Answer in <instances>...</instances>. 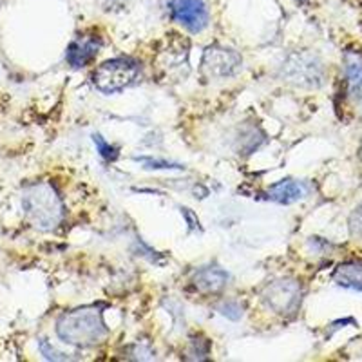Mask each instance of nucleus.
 Wrapping results in <instances>:
<instances>
[{
    "mask_svg": "<svg viewBox=\"0 0 362 362\" xmlns=\"http://www.w3.org/2000/svg\"><path fill=\"white\" fill-rule=\"evenodd\" d=\"M102 306L91 305L71 310L57 321V335L76 348H93L109 335Z\"/></svg>",
    "mask_w": 362,
    "mask_h": 362,
    "instance_id": "f257e3e1",
    "label": "nucleus"
},
{
    "mask_svg": "<svg viewBox=\"0 0 362 362\" xmlns=\"http://www.w3.org/2000/svg\"><path fill=\"white\" fill-rule=\"evenodd\" d=\"M299 2H305V0H299Z\"/></svg>",
    "mask_w": 362,
    "mask_h": 362,
    "instance_id": "aec40b11",
    "label": "nucleus"
},
{
    "mask_svg": "<svg viewBox=\"0 0 362 362\" xmlns=\"http://www.w3.org/2000/svg\"><path fill=\"white\" fill-rule=\"evenodd\" d=\"M229 283V274L217 266H207L201 268L194 275V287L201 294H219Z\"/></svg>",
    "mask_w": 362,
    "mask_h": 362,
    "instance_id": "9d476101",
    "label": "nucleus"
},
{
    "mask_svg": "<svg viewBox=\"0 0 362 362\" xmlns=\"http://www.w3.org/2000/svg\"><path fill=\"white\" fill-rule=\"evenodd\" d=\"M22 207L27 219L40 230L57 229L64 219V203L53 185L38 181L26 187Z\"/></svg>",
    "mask_w": 362,
    "mask_h": 362,
    "instance_id": "f03ea898",
    "label": "nucleus"
},
{
    "mask_svg": "<svg viewBox=\"0 0 362 362\" xmlns=\"http://www.w3.org/2000/svg\"><path fill=\"white\" fill-rule=\"evenodd\" d=\"M335 283L345 288L362 291V263H346L335 272Z\"/></svg>",
    "mask_w": 362,
    "mask_h": 362,
    "instance_id": "9b49d317",
    "label": "nucleus"
},
{
    "mask_svg": "<svg viewBox=\"0 0 362 362\" xmlns=\"http://www.w3.org/2000/svg\"><path fill=\"white\" fill-rule=\"evenodd\" d=\"M346 78L349 93L355 98H362V57L359 53L346 55Z\"/></svg>",
    "mask_w": 362,
    "mask_h": 362,
    "instance_id": "f8f14e48",
    "label": "nucleus"
},
{
    "mask_svg": "<svg viewBox=\"0 0 362 362\" xmlns=\"http://www.w3.org/2000/svg\"><path fill=\"white\" fill-rule=\"evenodd\" d=\"M140 75V66L133 58H113L93 73L94 87L103 94H115L133 85Z\"/></svg>",
    "mask_w": 362,
    "mask_h": 362,
    "instance_id": "7ed1b4c3",
    "label": "nucleus"
},
{
    "mask_svg": "<svg viewBox=\"0 0 362 362\" xmlns=\"http://www.w3.org/2000/svg\"><path fill=\"white\" fill-rule=\"evenodd\" d=\"M208 352H210V342L203 337H194V339H190V357L187 359H190V361H205L208 357Z\"/></svg>",
    "mask_w": 362,
    "mask_h": 362,
    "instance_id": "ddd939ff",
    "label": "nucleus"
},
{
    "mask_svg": "<svg viewBox=\"0 0 362 362\" xmlns=\"http://www.w3.org/2000/svg\"><path fill=\"white\" fill-rule=\"evenodd\" d=\"M138 161H143L145 165H149L147 168H178V171H181V165H176V164H168V161H159V159H154V158H136Z\"/></svg>",
    "mask_w": 362,
    "mask_h": 362,
    "instance_id": "dca6fc26",
    "label": "nucleus"
},
{
    "mask_svg": "<svg viewBox=\"0 0 362 362\" xmlns=\"http://www.w3.org/2000/svg\"><path fill=\"white\" fill-rule=\"evenodd\" d=\"M168 11L174 20L190 33H201L210 20V13L203 0H171Z\"/></svg>",
    "mask_w": 362,
    "mask_h": 362,
    "instance_id": "423d86ee",
    "label": "nucleus"
},
{
    "mask_svg": "<svg viewBox=\"0 0 362 362\" xmlns=\"http://www.w3.org/2000/svg\"><path fill=\"white\" fill-rule=\"evenodd\" d=\"M349 229H352V234L354 236L362 234V205L349 217Z\"/></svg>",
    "mask_w": 362,
    "mask_h": 362,
    "instance_id": "f3484780",
    "label": "nucleus"
},
{
    "mask_svg": "<svg viewBox=\"0 0 362 362\" xmlns=\"http://www.w3.org/2000/svg\"><path fill=\"white\" fill-rule=\"evenodd\" d=\"M93 142L103 159H107V161H115V159L118 158V149L110 145V143H107L100 134H93Z\"/></svg>",
    "mask_w": 362,
    "mask_h": 362,
    "instance_id": "4468645a",
    "label": "nucleus"
},
{
    "mask_svg": "<svg viewBox=\"0 0 362 362\" xmlns=\"http://www.w3.org/2000/svg\"><path fill=\"white\" fill-rule=\"evenodd\" d=\"M306 187L296 180H281L270 187L265 192V198L279 205H291L306 196Z\"/></svg>",
    "mask_w": 362,
    "mask_h": 362,
    "instance_id": "1a4fd4ad",
    "label": "nucleus"
},
{
    "mask_svg": "<svg viewBox=\"0 0 362 362\" xmlns=\"http://www.w3.org/2000/svg\"><path fill=\"white\" fill-rule=\"evenodd\" d=\"M321 66L315 62V58L308 55H294L283 66V76L287 82L296 85H319L321 84Z\"/></svg>",
    "mask_w": 362,
    "mask_h": 362,
    "instance_id": "0eeeda50",
    "label": "nucleus"
},
{
    "mask_svg": "<svg viewBox=\"0 0 362 362\" xmlns=\"http://www.w3.org/2000/svg\"><path fill=\"white\" fill-rule=\"evenodd\" d=\"M219 312L223 315H226L229 319H239L241 315H243V312H241L238 303H225V305L219 308Z\"/></svg>",
    "mask_w": 362,
    "mask_h": 362,
    "instance_id": "a211bd4d",
    "label": "nucleus"
},
{
    "mask_svg": "<svg viewBox=\"0 0 362 362\" xmlns=\"http://www.w3.org/2000/svg\"><path fill=\"white\" fill-rule=\"evenodd\" d=\"M38 348L48 361H67V355L60 354V352H57L55 348H51V345H49L45 339L38 340Z\"/></svg>",
    "mask_w": 362,
    "mask_h": 362,
    "instance_id": "2eb2a0df",
    "label": "nucleus"
},
{
    "mask_svg": "<svg viewBox=\"0 0 362 362\" xmlns=\"http://www.w3.org/2000/svg\"><path fill=\"white\" fill-rule=\"evenodd\" d=\"M243 66V58L234 49L212 45L208 48L201 60V73L208 80H219L234 76Z\"/></svg>",
    "mask_w": 362,
    "mask_h": 362,
    "instance_id": "20e7f679",
    "label": "nucleus"
},
{
    "mask_svg": "<svg viewBox=\"0 0 362 362\" xmlns=\"http://www.w3.org/2000/svg\"><path fill=\"white\" fill-rule=\"evenodd\" d=\"M263 301L274 314L290 315L301 305V287L294 279H279L263 291Z\"/></svg>",
    "mask_w": 362,
    "mask_h": 362,
    "instance_id": "39448f33",
    "label": "nucleus"
},
{
    "mask_svg": "<svg viewBox=\"0 0 362 362\" xmlns=\"http://www.w3.org/2000/svg\"><path fill=\"white\" fill-rule=\"evenodd\" d=\"M100 49H102V38L96 33H84V35L76 36L69 44L66 60L69 62V66L78 69V67H84L93 62Z\"/></svg>",
    "mask_w": 362,
    "mask_h": 362,
    "instance_id": "6e6552de",
    "label": "nucleus"
},
{
    "mask_svg": "<svg viewBox=\"0 0 362 362\" xmlns=\"http://www.w3.org/2000/svg\"><path fill=\"white\" fill-rule=\"evenodd\" d=\"M361 158H362V143H361Z\"/></svg>",
    "mask_w": 362,
    "mask_h": 362,
    "instance_id": "6ab92c4d",
    "label": "nucleus"
}]
</instances>
